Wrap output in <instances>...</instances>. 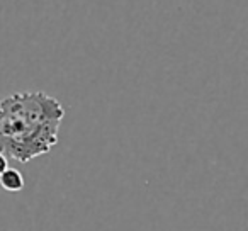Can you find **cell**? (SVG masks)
Returning <instances> with one entry per match:
<instances>
[{
  "instance_id": "6da1fadb",
  "label": "cell",
  "mask_w": 248,
  "mask_h": 231,
  "mask_svg": "<svg viewBox=\"0 0 248 231\" xmlns=\"http://www.w3.org/2000/svg\"><path fill=\"white\" fill-rule=\"evenodd\" d=\"M65 109L45 92H19L0 99V152L28 163L51 152Z\"/></svg>"
},
{
  "instance_id": "7a4b0ae2",
  "label": "cell",
  "mask_w": 248,
  "mask_h": 231,
  "mask_svg": "<svg viewBox=\"0 0 248 231\" xmlns=\"http://www.w3.org/2000/svg\"><path fill=\"white\" fill-rule=\"evenodd\" d=\"M0 185L7 192H21L24 189V177L17 169H7L0 173Z\"/></svg>"
},
{
  "instance_id": "3957f363",
  "label": "cell",
  "mask_w": 248,
  "mask_h": 231,
  "mask_svg": "<svg viewBox=\"0 0 248 231\" xmlns=\"http://www.w3.org/2000/svg\"><path fill=\"white\" fill-rule=\"evenodd\" d=\"M7 167H9V158L4 155V153L0 152V173L4 172V170L7 169Z\"/></svg>"
}]
</instances>
